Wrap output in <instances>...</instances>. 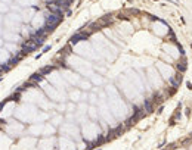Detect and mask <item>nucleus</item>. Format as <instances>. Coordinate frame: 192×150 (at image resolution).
Masks as SVG:
<instances>
[{"label": "nucleus", "instance_id": "f257e3e1", "mask_svg": "<svg viewBox=\"0 0 192 150\" xmlns=\"http://www.w3.org/2000/svg\"><path fill=\"white\" fill-rule=\"evenodd\" d=\"M3 40L6 43H22V37L18 33H10V31H5L3 33Z\"/></svg>", "mask_w": 192, "mask_h": 150}, {"label": "nucleus", "instance_id": "f03ea898", "mask_svg": "<svg viewBox=\"0 0 192 150\" xmlns=\"http://www.w3.org/2000/svg\"><path fill=\"white\" fill-rule=\"evenodd\" d=\"M6 50L12 56H21L19 53H18V52H21V50H19V47H18L16 43H6Z\"/></svg>", "mask_w": 192, "mask_h": 150}, {"label": "nucleus", "instance_id": "7ed1b4c3", "mask_svg": "<svg viewBox=\"0 0 192 150\" xmlns=\"http://www.w3.org/2000/svg\"><path fill=\"white\" fill-rule=\"evenodd\" d=\"M9 59H10V53L7 52L6 49H0V65L7 63Z\"/></svg>", "mask_w": 192, "mask_h": 150}, {"label": "nucleus", "instance_id": "20e7f679", "mask_svg": "<svg viewBox=\"0 0 192 150\" xmlns=\"http://www.w3.org/2000/svg\"><path fill=\"white\" fill-rule=\"evenodd\" d=\"M87 37H89V34H84V33H77L75 35H72V37H71V44H77L78 41L86 40Z\"/></svg>", "mask_w": 192, "mask_h": 150}, {"label": "nucleus", "instance_id": "39448f33", "mask_svg": "<svg viewBox=\"0 0 192 150\" xmlns=\"http://www.w3.org/2000/svg\"><path fill=\"white\" fill-rule=\"evenodd\" d=\"M18 3L21 6H27V7H36L37 6V0H18Z\"/></svg>", "mask_w": 192, "mask_h": 150}, {"label": "nucleus", "instance_id": "423d86ee", "mask_svg": "<svg viewBox=\"0 0 192 150\" xmlns=\"http://www.w3.org/2000/svg\"><path fill=\"white\" fill-rule=\"evenodd\" d=\"M9 10H10V6L3 3V2H0V13H7Z\"/></svg>", "mask_w": 192, "mask_h": 150}, {"label": "nucleus", "instance_id": "0eeeda50", "mask_svg": "<svg viewBox=\"0 0 192 150\" xmlns=\"http://www.w3.org/2000/svg\"><path fill=\"white\" fill-rule=\"evenodd\" d=\"M42 80H43V75L40 74V72H39V74H34L33 77H31V81L33 82H40Z\"/></svg>", "mask_w": 192, "mask_h": 150}, {"label": "nucleus", "instance_id": "6e6552de", "mask_svg": "<svg viewBox=\"0 0 192 150\" xmlns=\"http://www.w3.org/2000/svg\"><path fill=\"white\" fill-rule=\"evenodd\" d=\"M177 69L180 71V72H183V71H185V69H186V59H183V61L179 63V65H177Z\"/></svg>", "mask_w": 192, "mask_h": 150}, {"label": "nucleus", "instance_id": "1a4fd4ad", "mask_svg": "<svg viewBox=\"0 0 192 150\" xmlns=\"http://www.w3.org/2000/svg\"><path fill=\"white\" fill-rule=\"evenodd\" d=\"M52 69H53V66H44V68H43L42 71H40V74H42V75H44V74H49V72L52 71Z\"/></svg>", "mask_w": 192, "mask_h": 150}, {"label": "nucleus", "instance_id": "9d476101", "mask_svg": "<svg viewBox=\"0 0 192 150\" xmlns=\"http://www.w3.org/2000/svg\"><path fill=\"white\" fill-rule=\"evenodd\" d=\"M50 49H52V46H50V44H46V46L43 47V52H42V53H46V52H49Z\"/></svg>", "mask_w": 192, "mask_h": 150}, {"label": "nucleus", "instance_id": "9b49d317", "mask_svg": "<svg viewBox=\"0 0 192 150\" xmlns=\"http://www.w3.org/2000/svg\"><path fill=\"white\" fill-rule=\"evenodd\" d=\"M10 9H12V10H16V13H18V12H21V9H19L18 6H10Z\"/></svg>", "mask_w": 192, "mask_h": 150}, {"label": "nucleus", "instance_id": "f8f14e48", "mask_svg": "<svg viewBox=\"0 0 192 150\" xmlns=\"http://www.w3.org/2000/svg\"><path fill=\"white\" fill-rule=\"evenodd\" d=\"M0 2H3V3H6V5H9V3H12V0H0Z\"/></svg>", "mask_w": 192, "mask_h": 150}, {"label": "nucleus", "instance_id": "ddd939ff", "mask_svg": "<svg viewBox=\"0 0 192 150\" xmlns=\"http://www.w3.org/2000/svg\"><path fill=\"white\" fill-rule=\"evenodd\" d=\"M186 85H188V88H189V90H192V84H191V82H188Z\"/></svg>", "mask_w": 192, "mask_h": 150}, {"label": "nucleus", "instance_id": "4468645a", "mask_svg": "<svg viewBox=\"0 0 192 150\" xmlns=\"http://www.w3.org/2000/svg\"><path fill=\"white\" fill-rule=\"evenodd\" d=\"M2 44H3V40H2V37H0V46H2Z\"/></svg>", "mask_w": 192, "mask_h": 150}, {"label": "nucleus", "instance_id": "2eb2a0df", "mask_svg": "<svg viewBox=\"0 0 192 150\" xmlns=\"http://www.w3.org/2000/svg\"><path fill=\"white\" fill-rule=\"evenodd\" d=\"M96 150H100V149H96Z\"/></svg>", "mask_w": 192, "mask_h": 150}]
</instances>
